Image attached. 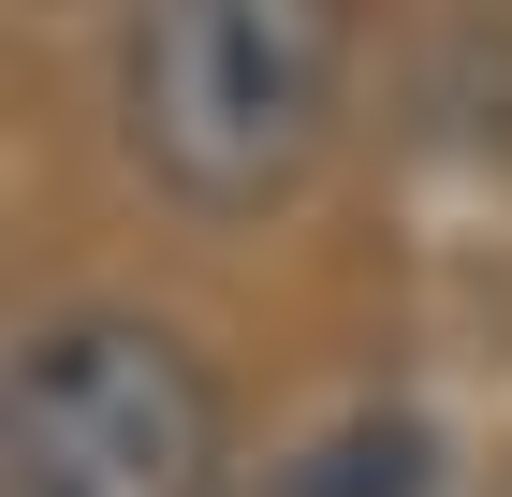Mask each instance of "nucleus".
I'll use <instances>...</instances> for the list:
<instances>
[{"label":"nucleus","instance_id":"obj_3","mask_svg":"<svg viewBox=\"0 0 512 497\" xmlns=\"http://www.w3.org/2000/svg\"><path fill=\"white\" fill-rule=\"evenodd\" d=\"M425 483H439V468H425V439H410V424H352V439H337L293 497H425Z\"/></svg>","mask_w":512,"mask_h":497},{"label":"nucleus","instance_id":"obj_2","mask_svg":"<svg viewBox=\"0 0 512 497\" xmlns=\"http://www.w3.org/2000/svg\"><path fill=\"white\" fill-rule=\"evenodd\" d=\"M15 497H205L220 483V395L161 322L59 307L15 337Z\"/></svg>","mask_w":512,"mask_h":497},{"label":"nucleus","instance_id":"obj_1","mask_svg":"<svg viewBox=\"0 0 512 497\" xmlns=\"http://www.w3.org/2000/svg\"><path fill=\"white\" fill-rule=\"evenodd\" d=\"M352 15L337 0H132L118 132L176 205H278L337 117Z\"/></svg>","mask_w":512,"mask_h":497}]
</instances>
